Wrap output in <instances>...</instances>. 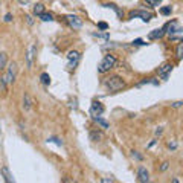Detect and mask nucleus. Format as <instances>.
Segmentation results:
<instances>
[{
	"instance_id": "nucleus-18",
	"label": "nucleus",
	"mask_w": 183,
	"mask_h": 183,
	"mask_svg": "<svg viewBox=\"0 0 183 183\" xmlns=\"http://www.w3.org/2000/svg\"><path fill=\"white\" fill-rule=\"evenodd\" d=\"M40 17V20H43V21H54V15L50 14V12H43L41 15H38Z\"/></svg>"
},
{
	"instance_id": "nucleus-20",
	"label": "nucleus",
	"mask_w": 183,
	"mask_h": 183,
	"mask_svg": "<svg viewBox=\"0 0 183 183\" xmlns=\"http://www.w3.org/2000/svg\"><path fill=\"white\" fill-rule=\"evenodd\" d=\"M6 63H8V55L5 52H2V54H0V69H3L6 66Z\"/></svg>"
},
{
	"instance_id": "nucleus-14",
	"label": "nucleus",
	"mask_w": 183,
	"mask_h": 183,
	"mask_svg": "<svg viewBox=\"0 0 183 183\" xmlns=\"http://www.w3.org/2000/svg\"><path fill=\"white\" fill-rule=\"evenodd\" d=\"M80 52L78 50H70L69 54H67V60L69 61H80Z\"/></svg>"
},
{
	"instance_id": "nucleus-3",
	"label": "nucleus",
	"mask_w": 183,
	"mask_h": 183,
	"mask_svg": "<svg viewBox=\"0 0 183 183\" xmlns=\"http://www.w3.org/2000/svg\"><path fill=\"white\" fill-rule=\"evenodd\" d=\"M15 73H17V64H15V63H11L9 67H8L6 75L3 76V83H5V84L14 83V80H15Z\"/></svg>"
},
{
	"instance_id": "nucleus-27",
	"label": "nucleus",
	"mask_w": 183,
	"mask_h": 183,
	"mask_svg": "<svg viewBox=\"0 0 183 183\" xmlns=\"http://www.w3.org/2000/svg\"><path fill=\"white\" fill-rule=\"evenodd\" d=\"M168 148H169V150H177V142H176V140L168 142Z\"/></svg>"
},
{
	"instance_id": "nucleus-11",
	"label": "nucleus",
	"mask_w": 183,
	"mask_h": 183,
	"mask_svg": "<svg viewBox=\"0 0 183 183\" xmlns=\"http://www.w3.org/2000/svg\"><path fill=\"white\" fill-rule=\"evenodd\" d=\"M102 6H104V8H108V9H113V11L116 12V15L119 17V18L124 17V11H122L121 8H117L114 3H106V5H102Z\"/></svg>"
},
{
	"instance_id": "nucleus-10",
	"label": "nucleus",
	"mask_w": 183,
	"mask_h": 183,
	"mask_svg": "<svg viewBox=\"0 0 183 183\" xmlns=\"http://www.w3.org/2000/svg\"><path fill=\"white\" fill-rule=\"evenodd\" d=\"M35 50H37L35 44H32L28 49V57H26V60H28V67H32V60H34V55H35Z\"/></svg>"
},
{
	"instance_id": "nucleus-16",
	"label": "nucleus",
	"mask_w": 183,
	"mask_h": 183,
	"mask_svg": "<svg viewBox=\"0 0 183 183\" xmlns=\"http://www.w3.org/2000/svg\"><path fill=\"white\" fill-rule=\"evenodd\" d=\"M44 12V5L43 3H37L35 6H34V14L38 17V15H41Z\"/></svg>"
},
{
	"instance_id": "nucleus-28",
	"label": "nucleus",
	"mask_w": 183,
	"mask_h": 183,
	"mask_svg": "<svg viewBox=\"0 0 183 183\" xmlns=\"http://www.w3.org/2000/svg\"><path fill=\"white\" fill-rule=\"evenodd\" d=\"M101 183H114V180L111 177H102L101 179Z\"/></svg>"
},
{
	"instance_id": "nucleus-7",
	"label": "nucleus",
	"mask_w": 183,
	"mask_h": 183,
	"mask_svg": "<svg viewBox=\"0 0 183 183\" xmlns=\"http://www.w3.org/2000/svg\"><path fill=\"white\" fill-rule=\"evenodd\" d=\"M137 177H139L140 183H150V174H148V171H147L145 166H139V169H137Z\"/></svg>"
},
{
	"instance_id": "nucleus-37",
	"label": "nucleus",
	"mask_w": 183,
	"mask_h": 183,
	"mask_svg": "<svg viewBox=\"0 0 183 183\" xmlns=\"http://www.w3.org/2000/svg\"><path fill=\"white\" fill-rule=\"evenodd\" d=\"M150 183H151V182H150Z\"/></svg>"
},
{
	"instance_id": "nucleus-15",
	"label": "nucleus",
	"mask_w": 183,
	"mask_h": 183,
	"mask_svg": "<svg viewBox=\"0 0 183 183\" xmlns=\"http://www.w3.org/2000/svg\"><path fill=\"white\" fill-rule=\"evenodd\" d=\"M93 121H95L98 125H101L104 130H107V128H108V122H107V121H104L102 117H99V116H95V117H93Z\"/></svg>"
},
{
	"instance_id": "nucleus-6",
	"label": "nucleus",
	"mask_w": 183,
	"mask_h": 183,
	"mask_svg": "<svg viewBox=\"0 0 183 183\" xmlns=\"http://www.w3.org/2000/svg\"><path fill=\"white\" fill-rule=\"evenodd\" d=\"M67 18V23L72 26L73 29H80V28H83V18H80L78 15H67L66 17Z\"/></svg>"
},
{
	"instance_id": "nucleus-34",
	"label": "nucleus",
	"mask_w": 183,
	"mask_h": 183,
	"mask_svg": "<svg viewBox=\"0 0 183 183\" xmlns=\"http://www.w3.org/2000/svg\"><path fill=\"white\" fill-rule=\"evenodd\" d=\"M26 20H28V23H29V24H32V23H34V20H32V17H31V15H26Z\"/></svg>"
},
{
	"instance_id": "nucleus-1",
	"label": "nucleus",
	"mask_w": 183,
	"mask_h": 183,
	"mask_svg": "<svg viewBox=\"0 0 183 183\" xmlns=\"http://www.w3.org/2000/svg\"><path fill=\"white\" fill-rule=\"evenodd\" d=\"M104 86L108 89V92H117V90H121L125 86V83L121 80L119 76H111V78L104 81Z\"/></svg>"
},
{
	"instance_id": "nucleus-25",
	"label": "nucleus",
	"mask_w": 183,
	"mask_h": 183,
	"mask_svg": "<svg viewBox=\"0 0 183 183\" xmlns=\"http://www.w3.org/2000/svg\"><path fill=\"white\" fill-rule=\"evenodd\" d=\"M131 44H133V46H145L147 43H143V40H142V38H137V40H134Z\"/></svg>"
},
{
	"instance_id": "nucleus-31",
	"label": "nucleus",
	"mask_w": 183,
	"mask_h": 183,
	"mask_svg": "<svg viewBox=\"0 0 183 183\" xmlns=\"http://www.w3.org/2000/svg\"><path fill=\"white\" fill-rule=\"evenodd\" d=\"M168 166H169V163H168V162H163V163H162V166H160V171H166Z\"/></svg>"
},
{
	"instance_id": "nucleus-36",
	"label": "nucleus",
	"mask_w": 183,
	"mask_h": 183,
	"mask_svg": "<svg viewBox=\"0 0 183 183\" xmlns=\"http://www.w3.org/2000/svg\"><path fill=\"white\" fill-rule=\"evenodd\" d=\"M18 2H20V3H23V5H24V3H28V2H29V0H18Z\"/></svg>"
},
{
	"instance_id": "nucleus-24",
	"label": "nucleus",
	"mask_w": 183,
	"mask_h": 183,
	"mask_svg": "<svg viewBox=\"0 0 183 183\" xmlns=\"http://www.w3.org/2000/svg\"><path fill=\"white\" fill-rule=\"evenodd\" d=\"M160 14L169 15V14H171V6H165V8H162V9H160Z\"/></svg>"
},
{
	"instance_id": "nucleus-22",
	"label": "nucleus",
	"mask_w": 183,
	"mask_h": 183,
	"mask_svg": "<svg viewBox=\"0 0 183 183\" xmlns=\"http://www.w3.org/2000/svg\"><path fill=\"white\" fill-rule=\"evenodd\" d=\"M159 2H162V0H145V3H147L150 8H156Z\"/></svg>"
},
{
	"instance_id": "nucleus-2",
	"label": "nucleus",
	"mask_w": 183,
	"mask_h": 183,
	"mask_svg": "<svg viewBox=\"0 0 183 183\" xmlns=\"http://www.w3.org/2000/svg\"><path fill=\"white\" fill-rule=\"evenodd\" d=\"M114 64H116V58L113 55H106L104 60L98 64V72L99 73H106L114 66Z\"/></svg>"
},
{
	"instance_id": "nucleus-5",
	"label": "nucleus",
	"mask_w": 183,
	"mask_h": 183,
	"mask_svg": "<svg viewBox=\"0 0 183 183\" xmlns=\"http://www.w3.org/2000/svg\"><path fill=\"white\" fill-rule=\"evenodd\" d=\"M104 113V106L99 102V101H93L92 102V106H90V114L92 116H101Z\"/></svg>"
},
{
	"instance_id": "nucleus-9",
	"label": "nucleus",
	"mask_w": 183,
	"mask_h": 183,
	"mask_svg": "<svg viewBox=\"0 0 183 183\" xmlns=\"http://www.w3.org/2000/svg\"><path fill=\"white\" fill-rule=\"evenodd\" d=\"M165 32H166V26H163V28H160V29H154L153 32H150L148 38L150 40H159V38H162L165 35Z\"/></svg>"
},
{
	"instance_id": "nucleus-4",
	"label": "nucleus",
	"mask_w": 183,
	"mask_h": 183,
	"mask_svg": "<svg viewBox=\"0 0 183 183\" xmlns=\"http://www.w3.org/2000/svg\"><path fill=\"white\" fill-rule=\"evenodd\" d=\"M130 17H131V18H134V17H139V18H142V21L148 23V21L153 18V14H151V12H147V11L137 9V11H131V12H130Z\"/></svg>"
},
{
	"instance_id": "nucleus-32",
	"label": "nucleus",
	"mask_w": 183,
	"mask_h": 183,
	"mask_svg": "<svg viewBox=\"0 0 183 183\" xmlns=\"http://www.w3.org/2000/svg\"><path fill=\"white\" fill-rule=\"evenodd\" d=\"M3 20H5V21H6V23H9V21H11V20H12V15H11V14H6V15H5V18H3Z\"/></svg>"
},
{
	"instance_id": "nucleus-19",
	"label": "nucleus",
	"mask_w": 183,
	"mask_h": 183,
	"mask_svg": "<svg viewBox=\"0 0 183 183\" xmlns=\"http://www.w3.org/2000/svg\"><path fill=\"white\" fill-rule=\"evenodd\" d=\"M40 81L44 84V86H49L50 84V76H49V73H41V76H40Z\"/></svg>"
},
{
	"instance_id": "nucleus-23",
	"label": "nucleus",
	"mask_w": 183,
	"mask_h": 183,
	"mask_svg": "<svg viewBox=\"0 0 183 183\" xmlns=\"http://www.w3.org/2000/svg\"><path fill=\"white\" fill-rule=\"evenodd\" d=\"M47 142H52V143H57L58 147H61L63 145V140L61 139H58V137H49L47 139Z\"/></svg>"
},
{
	"instance_id": "nucleus-33",
	"label": "nucleus",
	"mask_w": 183,
	"mask_h": 183,
	"mask_svg": "<svg viewBox=\"0 0 183 183\" xmlns=\"http://www.w3.org/2000/svg\"><path fill=\"white\" fill-rule=\"evenodd\" d=\"M162 133H163V128H162V127H159L157 130H156V136H160Z\"/></svg>"
},
{
	"instance_id": "nucleus-35",
	"label": "nucleus",
	"mask_w": 183,
	"mask_h": 183,
	"mask_svg": "<svg viewBox=\"0 0 183 183\" xmlns=\"http://www.w3.org/2000/svg\"><path fill=\"white\" fill-rule=\"evenodd\" d=\"M156 143H157V140H156V139H154V140H151V143H150V145H148V147L151 148V147H154V145H156Z\"/></svg>"
},
{
	"instance_id": "nucleus-21",
	"label": "nucleus",
	"mask_w": 183,
	"mask_h": 183,
	"mask_svg": "<svg viewBox=\"0 0 183 183\" xmlns=\"http://www.w3.org/2000/svg\"><path fill=\"white\" fill-rule=\"evenodd\" d=\"M176 57H177L179 60H182V57H183V43H182V41L179 43V46H177V49H176Z\"/></svg>"
},
{
	"instance_id": "nucleus-29",
	"label": "nucleus",
	"mask_w": 183,
	"mask_h": 183,
	"mask_svg": "<svg viewBox=\"0 0 183 183\" xmlns=\"http://www.w3.org/2000/svg\"><path fill=\"white\" fill-rule=\"evenodd\" d=\"M182 106H183V102H182V101H176V102L173 104V107H174V108H180Z\"/></svg>"
},
{
	"instance_id": "nucleus-12",
	"label": "nucleus",
	"mask_w": 183,
	"mask_h": 183,
	"mask_svg": "<svg viewBox=\"0 0 183 183\" xmlns=\"http://www.w3.org/2000/svg\"><path fill=\"white\" fill-rule=\"evenodd\" d=\"M2 174H3V177H5L6 183H15L14 177H12V174L9 173V169H8L6 166H3V168H2Z\"/></svg>"
},
{
	"instance_id": "nucleus-17",
	"label": "nucleus",
	"mask_w": 183,
	"mask_h": 183,
	"mask_svg": "<svg viewBox=\"0 0 183 183\" xmlns=\"http://www.w3.org/2000/svg\"><path fill=\"white\" fill-rule=\"evenodd\" d=\"M102 137H104L102 131H92V133H90V140H95V142H98V140H101Z\"/></svg>"
},
{
	"instance_id": "nucleus-8",
	"label": "nucleus",
	"mask_w": 183,
	"mask_h": 183,
	"mask_svg": "<svg viewBox=\"0 0 183 183\" xmlns=\"http://www.w3.org/2000/svg\"><path fill=\"white\" fill-rule=\"evenodd\" d=\"M173 64H163V66L159 69V75L162 76V80H168V76H169V73H171V70H173Z\"/></svg>"
},
{
	"instance_id": "nucleus-13",
	"label": "nucleus",
	"mask_w": 183,
	"mask_h": 183,
	"mask_svg": "<svg viewBox=\"0 0 183 183\" xmlns=\"http://www.w3.org/2000/svg\"><path fill=\"white\" fill-rule=\"evenodd\" d=\"M31 106H32V101H31V96L28 93H24L23 95V108L26 111H29L31 110Z\"/></svg>"
},
{
	"instance_id": "nucleus-26",
	"label": "nucleus",
	"mask_w": 183,
	"mask_h": 183,
	"mask_svg": "<svg viewBox=\"0 0 183 183\" xmlns=\"http://www.w3.org/2000/svg\"><path fill=\"white\" fill-rule=\"evenodd\" d=\"M98 28L102 29V31H106V29H108V24H107L106 21H99V23H98Z\"/></svg>"
},
{
	"instance_id": "nucleus-30",
	"label": "nucleus",
	"mask_w": 183,
	"mask_h": 183,
	"mask_svg": "<svg viewBox=\"0 0 183 183\" xmlns=\"http://www.w3.org/2000/svg\"><path fill=\"white\" fill-rule=\"evenodd\" d=\"M131 154H133V157H136L137 160H142V159H143V157H142V156H140V154L137 153V151H133Z\"/></svg>"
}]
</instances>
